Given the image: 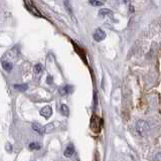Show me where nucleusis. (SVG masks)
I'll list each match as a JSON object with an SVG mask.
<instances>
[{
  "instance_id": "nucleus-1",
  "label": "nucleus",
  "mask_w": 161,
  "mask_h": 161,
  "mask_svg": "<svg viewBox=\"0 0 161 161\" xmlns=\"http://www.w3.org/2000/svg\"><path fill=\"white\" fill-rule=\"evenodd\" d=\"M136 130L141 136H146L150 131L149 124L144 120H138L136 123Z\"/></svg>"
},
{
  "instance_id": "nucleus-2",
  "label": "nucleus",
  "mask_w": 161,
  "mask_h": 161,
  "mask_svg": "<svg viewBox=\"0 0 161 161\" xmlns=\"http://www.w3.org/2000/svg\"><path fill=\"white\" fill-rule=\"evenodd\" d=\"M101 126H102V120L100 119L97 115H94L91 119V129L94 131V132H100L101 130Z\"/></svg>"
},
{
  "instance_id": "nucleus-3",
  "label": "nucleus",
  "mask_w": 161,
  "mask_h": 161,
  "mask_svg": "<svg viewBox=\"0 0 161 161\" xmlns=\"http://www.w3.org/2000/svg\"><path fill=\"white\" fill-rule=\"evenodd\" d=\"M93 37L96 41H102L103 39H105V37H106V32H105L103 29L98 28V29H96V31L94 32Z\"/></svg>"
},
{
  "instance_id": "nucleus-4",
  "label": "nucleus",
  "mask_w": 161,
  "mask_h": 161,
  "mask_svg": "<svg viewBox=\"0 0 161 161\" xmlns=\"http://www.w3.org/2000/svg\"><path fill=\"white\" fill-rule=\"evenodd\" d=\"M31 127L35 132L39 134V135H44V133H47V128H45V126L42 127L41 125L38 123H33L31 125Z\"/></svg>"
},
{
  "instance_id": "nucleus-5",
  "label": "nucleus",
  "mask_w": 161,
  "mask_h": 161,
  "mask_svg": "<svg viewBox=\"0 0 161 161\" xmlns=\"http://www.w3.org/2000/svg\"><path fill=\"white\" fill-rule=\"evenodd\" d=\"M39 113H40L41 116L44 117L45 119H48V118L52 115V109H51V106H45V107L42 108Z\"/></svg>"
},
{
  "instance_id": "nucleus-6",
  "label": "nucleus",
  "mask_w": 161,
  "mask_h": 161,
  "mask_svg": "<svg viewBox=\"0 0 161 161\" xmlns=\"http://www.w3.org/2000/svg\"><path fill=\"white\" fill-rule=\"evenodd\" d=\"M75 154V147H74V145L73 144H70L67 148H65V152H64V155L65 156V157H72Z\"/></svg>"
},
{
  "instance_id": "nucleus-7",
  "label": "nucleus",
  "mask_w": 161,
  "mask_h": 161,
  "mask_svg": "<svg viewBox=\"0 0 161 161\" xmlns=\"http://www.w3.org/2000/svg\"><path fill=\"white\" fill-rule=\"evenodd\" d=\"M1 65H2V68H4L6 72H11V71H12L13 65H12V62H11V61H2V60H1Z\"/></svg>"
},
{
  "instance_id": "nucleus-8",
  "label": "nucleus",
  "mask_w": 161,
  "mask_h": 161,
  "mask_svg": "<svg viewBox=\"0 0 161 161\" xmlns=\"http://www.w3.org/2000/svg\"><path fill=\"white\" fill-rule=\"evenodd\" d=\"M58 91H60V94L61 95V96H65V95H68L72 91V87L68 86V85H67V86L61 87Z\"/></svg>"
},
{
  "instance_id": "nucleus-9",
  "label": "nucleus",
  "mask_w": 161,
  "mask_h": 161,
  "mask_svg": "<svg viewBox=\"0 0 161 161\" xmlns=\"http://www.w3.org/2000/svg\"><path fill=\"white\" fill-rule=\"evenodd\" d=\"M14 89L19 92H25L28 89V86L26 84H18V85H14Z\"/></svg>"
},
{
  "instance_id": "nucleus-10",
  "label": "nucleus",
  "mask_w": 161,
  "mask_h": 161,
  "mask_svg": "<svg viewBox=\"0 0 161 161\" xmlns=\"http://www.w3.org/2000/svg\"><path fill=\"white\" fill-rule=\"evenodd\" d=\"M61 112L64 116H68L70 114V110H68V107L65 104H61Z\"/></svg>"
},
{
  "instance_id": "nucleus-11",
  "label": "nucleus",
  "mask_w": 161,
  "mask_h": 161,
  "mask_svg": "<svg viewBox=\"0 0 161 161\" xmlns=\"http://www.w3.org/2000/svg\"><path fill=\"white\" fill-rule=\"evenodd\" d=\"M28 148L30 150H38V149L41 148V146H40V144L37 143V142H32V143L29 144Z\"/></svg>"
},
{
  "instance_id": "nucleus-12",
  "label": "nucleus",
  "mask_w": 161,
  "mask_h": 161,
  "mask_svg": "<svg viewBox=\"0 0 161 161\" xmlns=\"http://www.w3.org/2000/svg\"><path fill=\"white\" fill-rule=\"evenodd\" d=\"M42 70H44V68H42V65H40V64H37V65H34V74L37 75H39L41 74V72H42Z\"/></svg>"
},
{
  "instance_id": "nucleus-13",
  "label": "nucleus",
  "mask_w": 161,
  "mask_h": 161,
  "mask_svg": "<svg viewBox=\"0 0 161 161\" xmlns=\"http://www.w3.org/2000/svg\"><path fill=\"white\" fill-rule=\"evenodd\" d=\"M65 8L68 9V13H70L71 15H73V7H72V5H71L70 0H65Z\"/></svg>"
},
{
  "instance_id": "nucleus-14",
  "label": "nucleus",
  "mask_w": 161,
  "mask_h": 161,
  "mask_svg": "<svg viewBox=\"0 0 161 161\" xmlns=\"http://www.w3.org/2000/svg\"><path fill=\"white\" fill-rule=\"evenodd\" d=\"M99 14L101 16H107V15H111L112 14V11L110 9H107V8H104V9H101L99 11Z\"/></svg>"
},
{
  "instance_id": "nucleus-15",
  "label": "nucleus",
  "mask_w": 161,
  "mask_h": 161,
  "mask_svg": "<svg viewBox=\"0 0 161 161\" xmlns=\"http://www.w3.org/2000/svg\"><path fill=\"white\" fill-rule=\"evenodd\" d=\"M27 7L29 8V10H30L31 12H33L34 13V15H37V16H40V13H39L37 11V9L34 7V6H32L30 4H27Z\"/></svg>"
},
{
  "instance_id": "nucleus-16",
  "label": "nucleus",
  "mask_w": 161,
  "mask_h": 161,
  "mask_svg": "<svg viewBox=\"0 0 161 161\" xmlns=\"http://www.w3.org/2000/svg\"><path fill=\"white\" fill-rule=\"evenodd\" d=\"M89 3L93 6H102L103 5V3H102L101 1H98V0H89Z\"/></svg>"
},
{
  "instance_id": "nucleus-17",
  "label": "nucleus",
  "mask_w": 161,
  "mask_h": 161,
  "mask_svg": "<svg viewBox=\"0 0 161 161\" xmlns=\"http://www.w3.org/2000/svg\"><path fill=\"white\" fill-rule=\"evenodd\" d=\"M154 160H156V161H161V152L156 153L155 157H154Z\"/></svg>"
},
{
  "instance_id": "nucleus-18",
  "label": "nucleus",
  "mask_w": 161,
  "mask_h": 161,
  "mask_svg": "<svg viewBox=\"0 0 161 161\" xmlns=\"http://www.w3.org/2000/svg\"><path fill=\"white\" fill-rule=\"evenodd\" d=\"M47 83L48 85L52 84V77H51V75H48V77H47Z\"/></svg>"
},
{
  "instance_id": "nucleus-19",
  "label": "nucleus",
  "mask_w": 161,
  "mask_h": 161,
  "mask_svg": "<svg viewBox=\"0 0 161 161\" xmlns=\"http://www.w3.org/2000/svg\"><path fill=\"white\" fill-rule=\"evenodd\" d=\"M6 150H7L8 152H9V151H11V150H12L11 145H9V144H6Z\"/></svg>"
}]
</instances>
